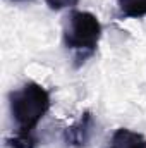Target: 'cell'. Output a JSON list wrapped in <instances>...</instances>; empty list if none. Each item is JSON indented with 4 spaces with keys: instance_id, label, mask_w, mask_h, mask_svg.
I'll use <instances>...</instances> for the list:
<instances>
[{
    "instance_id": "obj_1",
    "label": "cell",
    "mask_w": 146,
    "mask_h": 148,
    "mask_svg": "<svg viewBox=\"0 0 146 148\" xmlns=\"http://www.w3.org/2000/svg\"><path fill=\"white\" fill-rule=\"evenodd\" d=\"M50 93L38 83H26L19 90L9 93V107L12 121L17 127L16 134L35 136L38 122L50 110Z\"/></svg>"
},
{
    "instance_id": "obj_5",
    "label": "cell",
    "mask_w": 146,
    "mask_h": 148,
    "mask_svg": "<svg viewBox=\"0 0 146 148\" xmlns=\"http://www.w3.org/2000/svg\"><path fill=\"white\" fill-rule=\"evenodd\" d=\"M117 5L122 17L141 19L146 16V0H117Z\"/></svg>"
},
{
    "instance_id": "obj_7",
    "label": "cell",
    "mask_w": 146,
    "mask_h": 148,
    "mask_svg": "<svg viewBox=\"0 0 146 148\" xmlns=\"http://www.w3.org/2000/svg\"><path fill=\"white\" fill-rule=\"evenodd\" d=\"M17 2H19V0H17Z\"/></svg>"
},
{
    "instance_id": "obj_2",
    "label": "cell",
    "mask_w": 146,
    "mask_h": 148,
    "mask_svg": "<svg viewBox=\"0 0 146 148\" xmlns=\"http://www.w3.org/2000/svg\"><path fill=\"white\" fill-rule=\"evenodd\" d=\"M102 38V24L91 12L86 10H71L64 17L62 24V40L65 48L76 52V67L86 62L98 47Z\"/></svg>"
},
{
    "instance_id": "obj_4",
    "label": "cell",
    "mask_w": 146,
    "mask_h": 148,
    "mask_svg": "<svg viewBox=\"0 0 146 148\" xmlns=\"http://www.w3.org/2000/svg\"><path fill=\"white\" fill-rule=\"evenodd\" d=\"M107 148H146V138L127 127H119L112 134Z\"/></svg>"
},
{
    "instance_id": "obj_6",
    "label": "cell",
    "mask_w": 146,
    "mask_h": 148,
    "mask_svg": "<svg viewBox=\"0 0 146 148\" xmlns=\"http://www.w3.org/2000/svg\"><path fill=\"white\" fill-rule=\"evenodd\" d=\"M45 2L52 10H60L65 7H74L79 0H45Z\"/></svg>"
},
{
    "instance_id": "obj_3",
    "label": "cell",
    "mask_w": 146,
    "mask_h": 148,
    "mask_svg": "<svg viewBox=\"0 0 146 148\" xmlns=\"http://www.w3.org/2000/svg\"><path fill=\"white\" fill-rule=\"evenodd\" d=\"M93 133H95V119L91 112L86 110L81 114V117L74 124L65 127L64 143L69 148H86L93 138Z\"/></svg>"
}]
</instances>
